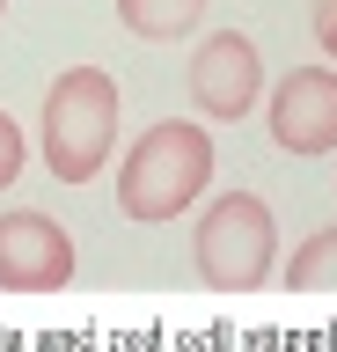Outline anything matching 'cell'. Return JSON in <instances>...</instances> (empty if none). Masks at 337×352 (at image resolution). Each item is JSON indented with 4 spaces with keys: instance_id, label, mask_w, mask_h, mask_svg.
Listing matches in <instances>:
<instances>
[{
    "instance_id": "1",
    "label": "cell",
    "mask_w": 337,
    "mask_h": 352,
    "mask_svg": "<svg viewBox=\"0 0 337 352\" xmlns=\"http://www.w3.org/2000/svg\"><path fill=\"white\" fill-rule=\"evenodd\" d=\"M45 169L59 184H89L117 147V81L103 66H67L45 88Z\"/></svg>"
},
{
    "instance_id": "2",
    "label": "cell",
    "mask_w": 337,
    "mask_h": 352,
    "mask_svg": "<svg viewBox=\"0 0 337 352\" xmlns=\"http://www.w3.org/2000/svg\"><path fill=\"white\" fill-rule=\"evenodd\" d=\"M213 184V132L191 118H169L125 154L117 169V206L132 220H176L191 198Z\"/></svg>"
},
{
    "instance_id": "3",
    "label": "cell",
    "mask_w": 337,
    "mask_h": 352,
    "mask_svg": "<svg viewBox=\"0 0 337 352\" xmlns=\"http://www.w3.org/2000/svg\"><path fill=\"white\" fill-rule=\"evenodd\" d=\"M271 206L257 191H227V198H213V213H205V228H198V272L213 286H257L271 272Z\"/></svg>"
},
{
    "instance_id": "4",
    "label": "cell",
    "mask_w": 337,
    "mask_h": 352,
    "mask_svg": "<svg viewBox=\"0 0 337 352\" xmlns=\"http://www.w3.org/2000/svg\"><path fill=\"white\" fill-rule=\"evenodd\" d=\"M264 96V59H257V44L242 30H213L198 44V59H191V103L198 118L227 125V118H249Z\"/></svg>"
},
{
    "instance_id": "5",
    "label": "cell",
    "mask_w": 337,
    "mask_h": 352,
    "mask_svg": "<svg viewBox=\"0 0 337 352\" xmlns=\"http://www.w3.org/2000/svg\"><path fill=\"white\" fill-rule=\"evenodd\" d=\"M271 140L286 154H330L337 147V74L330 66H293L271 88Z\"/></svg>"
},
{
    "instance_id": "6",
    "label": "cell",
    "mask_w": 337,
    "mask_h": 352,
    "mask_svg": "<svg viewBox=\"0 0 337 352\" xmlns=\"http://www.w3.org/2000/svg\"><path fill=\"white\" fill-rule=\"evenodd\" d=\"M73 279V242L51 213H0V286L15 294H51Z\"/></svg>"
},
{
    "instance_id": "7",
    "label": "cell",
    "mask_w": 337,
    "mask_h": 352,
    "mask_svg": "<svg viewBox=\"0 0 337 352\" xmlns=\"http://www.w3.org/2000/svg\"><path fill=\"white\" fill-rule=\"evenodd\" d=\"M117 15H125V30H132V37L176 44V37H191V30H198L205 0H117Z\"/></svg>"
},
{
    "instance_id": "8",
    "label": "cell",
    "mask_w": 337,
    "mask_h": 352,
    "mask_svg": "<svg viewBox=\"0 0 337 352\" xmlns=\"http://www.w3.org/2000/svg\"><path fill=\"white\" fill-rule=\"evenodd\" d=\"M286 279L301 286V294H323V286L337 294V228H323V235H315L308 250H301V257L286 264Z\"/></svg>"
},
{
    "instance_id": "9",
    "label": "cell",
    "mask_w": 337,
    "mask_h": 352,
    "mask_svg": "<svg viewBox=\"0 0 337 352\" xmlns=\"http://www.w3.org/2000/svg\"><path fill=\"white\" fill-rule=\"evenodd\" d=\"M15 176H23V132H15V118L0 110V191H8Z\"/></svg>"
},
{
    "instance_id": "10",
    "label": "cell",
    "mask_w": 337,
    "mask_h": 352,
    "mask_svg": "<svg viewBox=\"0 0 337 352\" xmlns=\"http://www.w3.org/2000/svg\"><path fill=\"white\" fill-rule=\"evenodd\" d=\"M315 44L337 59V0H315Z\"/></svg>"
},
{
    "instance_id": "11",
    "label": "cell",
    "mask_w": 337,
    "mask_h": 352,
    "mask_svg": "<svg viewBox=\"0 0 337 352\" xmlns=\"http://www.w3.org/2000/svg\"><path fill=\"white\" fill-rule=\"evenodd\" d=\"M0 8H8V0H0Z\"/></svg>"
}]
</instances>
